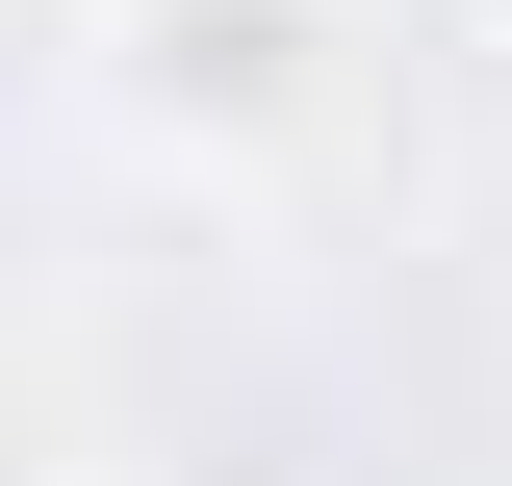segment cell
<instances>
[{
    "instance_id": "1",
    "label": "cell",
    "mask_w": 512,
    "mask_h": 486,
    "mask_svg": "<svg viewBox=\"0 0 512 486\" xmlns=\"http://www.w3.org/2000/svg\"><path fill=\"white\" fill-rule=\"evenodd\" d=\"M128 103L205 154H282L333 103V0H128Z\"/></svg>"
}]
</instances>
